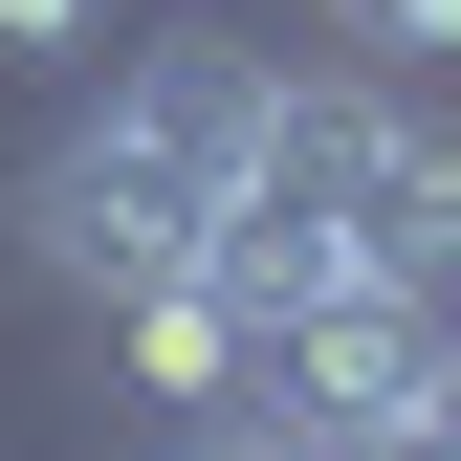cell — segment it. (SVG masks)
Masks as SVG:
<instances>
[{"instance_id": "obj_2", "label": "cell", "mask_w": 461, "mask_h": 461, "mask_svg": "<svg viewBox=\"0 0 461 461\" xmlns=\"http://www.w3.org/2000/svg\"><path fill=\"white\" fill-rule=\"evenodd\" d=\"M242 176L264 198H308L352 264H395V285H439L461 264V154H439V110H418V67H264V132H242Z\"/></svg>"}, {"instance_id": "obj_3", "label": "cell", "mask_w": 461, "mask_h": 461, "mask_svg": "<svg viewBox=\"0 0 461 461\" xmlns=\"http://www.w3.org/2000/svg\"><path fill=\"white\" fill-rule=\"evenodd\" d=\"M88 308H110V352H132V395H176V418H220L242 352H264V330L220 308V264H132V285H88Z\"/></svg>"}, {"instance_id": "obj_6", "label": "cell", "mask_w": 461, "mask_h": 461, "mask_svg": "<svg viewBox=\"0 0 461 461\" xmlns=\"http://www.w3.org/2000/svg\"><path fill=\"white\" fill-rule=\"evenodd\" d=\"M44 44H88V0H0V67H44Z\"/></svg>"}, {"instance_id": "obj_5", "label": "cell", "mask_w": 461, "mask_h": 461, "mask_svg": "<svg viewBox=\"0 0 461 461\" xmlns=\"http://www.w3.org/2000/svg\"><path fill=\"white\" fill-rule=\"evenodd\" d=\"M176 461H308L285 418H176Z\"/></svg>"}, {"instance_id": "obj_4", "label": "cell", "mask_w": 461, "mask_h": 461, "mask_svg": "<svg viewBox=\"0 0 461 461\" xmlns=\"http://www.w3.org/2000/svg\"><path fill=\"white\" fill-rule=\"evenodd\" d=\"M330 23H352L374 67H439V44H461V0H330Z\"/></svg>"}, {"instance_id": "obj_1", "label": "cell", "mask_w": 461, "mask_h": 461, "mask_svg": "<svg viewBox=\"0 0 461 461\" xmlns=\"http://www.w3.org/2000/svg\"><path fill=\"white\" fill-rule=\"evenodd\" d=\"M242 132H264V44H220V23H154L132 67H110V110L44 154V264H67V285L198 264V220L242 198Z\"/></svg>"}]
</instances>
